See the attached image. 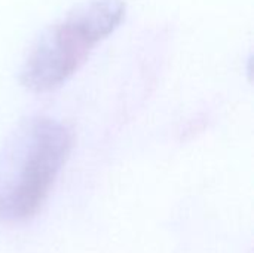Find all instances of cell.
Segmentation results:
<instances>
[{
	"mask_svg": "<svg viewBox=\"0 0 254 253\" xmlns=\"http://www.w3.org/2000/svg\"><path fill=\"white\" fill-rule=\"evenodd\" d=\"M73 146L63 122L33 115L21 119L0 148V218H30L46 200Z\"/></svg>",
	"mask_w": 254,
	"mask_h": 253,
	"instance_id": "obj_1",
	"label": "cell"
},
{
	"mask_svg": "<svg viewBox=\"0 0 254 253\" xmlns=\"http://www.w3.org/2000/svg\"><path fill=\"white\" fill-rule=\"evenodd\" d=\"M125 15L124 0H88L74 6L36 39L19 70L21 85L37 94L64 85Z\"/></svg>",
	"mask_w": 254,
	"mask_h": 253,
	"instance_id": "obj_2",
	"label": "cell"
}]
</instances>
